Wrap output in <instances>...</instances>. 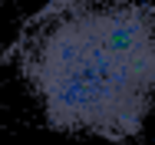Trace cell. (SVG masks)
Segmentation results:
<instances>
[{"instance_id":"1","label":"cell","mask_w":155,"mask_h":145,"mask_svg":"<svg viewBox=\"0 0 155 145\" xmlns=\"http://www.w3.org/2000/svg\"><path fill=\"white\" fill-rule=\"evenodd\" d=\"M23 73L53 129L125 142L155 106V7L106 0L56 13Z\"/></svg>"},{"instance_id":"2","label":"cell","mask_w":155,"mask_h":145,"mask_svg":"<svg viewBox=\"0 0 155 145\" xmlns=\"http://www.w3.org/2000/svg\"><path fill=\"white\" fill-rule=\"evenodd\" d=\"M76 3H79V0H53V3H50V7H46L40 17H50V13H63V10H69V7H76Z\"/></svg>"}]
</instances>
